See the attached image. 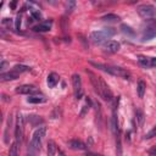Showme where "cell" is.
<instances>
[{
    "mask_svg": "<svg viewBox=\"0 0 156 156\" xmlns=\"http://www.w3.org/2000/svg\"><path fill=\"white\" fill-rule=\"evenodd\" d=\"M23 134H25V117L21 113L17 116V122H16V128H15V137L16 142L21 144L23 142Z\"/></svg>",
    "mask_w": 156,
    "mask_h": 156,
    "instance_id": "cell-4",
    "label": "cell"
},
{
    "mask_svg": "<svg viewBox=\"0 0 156 156\" xmlns=\"http://www.w3.org/2000/svg\"><path fill=\"white\" fill-rule=\"evenodd\" d=\"M31 68L28 67V66H25V65H16L14 67V71L16 73H23V72H27V71H30Z\"/></svg>",
    "mask_w": 156,
    "mask_h": 156,
    "instance_id": "cell-21",
    "label": "cell"
},
{
    "mask_svg": "<svg viewBox=\"0 0 156 156\" xmlns=\"http://www.w3.org/2000/svg\"><path fill=\"white\" fill-rule=\"evenodd\" d=\"M67 146L71 148L73 150H85L87 145L82 142V140H78V139H72V140H68L67 142Z\"/></svg>",
    "mask_w": 156,
    "mask_h": 156,
    "instance_id": "cell-9",
    "label": "cell"
},
{
    "mask_svg": "<svg viewBox=\"0 0 156 156\" xmlns=\"http://www.w3.org/2000/svg\"><path fill=\"white\" fill-rule=\"evenodd\" d=\"M76 8V1H68L66 4V14H71Z\"/></svg>",
    "mask_w": 156,
    "mask_h": 156,
    "instance_id": "cell-26",
    "label": "cell"
},
{
    "mask_svg": "<svg viewBox=\"0 0 156 156\" xmlns=\"http://www.w3.org/2000/svg\"><path fill=\"white\" fill-rule=\"evenodd\" d=\"M72 85H73V90H74V95L78 94L79 91H82V79H80L79 74H73L72 76Z\"/></svg>",
    "mask_w": 156,
    "mask_h": 156,
    "instance_id": "cell-7",
    "label": "cell"
},
{
    "mask_svg": "<svg viewBox=\"0 0 156 156\" xmlns=\"http://www.w3.org/2000/svg\"><path fill=\"white\" fill-rule=\"evenodd\" d=\"M87 156H104V155H100V154H87Z\"/></svg>",
    "mask_w": 156,
    "mask_h": 156,
    "instance_id": "cell-37",
    "label": "cell"
},
{
    "mask_svg": "<svg viewBox=\"0 0 156 156\" xmlns=\"http://www.w3.org/2000/svg\"><path fill=\"white\" fill-rule=\"evenodd\" d=\"M27 101L30 104H43L47 101V99L42 95H31L30 98H27Z\"/></svg>",
    "mask_w": 156,
    "mask_h": 156,
    "instance_id": "cell-15",
    "label": "cell"
},
{
    "mask_svg": "<svg viewBox=\"0 0 156 156\" xmlns=\"http://www.w3.org/2000/svg\"><path fill=\"white\" fill-rule=\"evenodd\" d=\"M156 38V28H149V30L143 34V40H150Z\"/></svg>",
    "mask_w": 156,
    "mask_h": 156,
    "instance_id": "cell-17",
    "label": "cell"
},
{
    "mask_svg": "<svg viewBox=\"0 0 156 156\" xmlns=\"http://www.w3.org/2000/svg\"><path fill=\"white\" fill-rule=\"evenodd\" d=\"M45 134H47V128L45 127H39L38 129H36V132L32 135L30 145H28V150H31L33 153H37L40 149V146H42V142L44 139Z\"/></svg>",
    "mask_w": 156,
    "mask_h": 156,
    "instance_id": "cell-1",
    "label": "cell"
},
{
    "mask_svg": "<svg viewBox=\"0 0 156 156\" xmlns=\"http://www.w3.org/2000/svg\"><path fill=\"white\" fill-rule=\"evenodd\" d=\"M93 66H95L96 68H100V70L105 71L112 76H117V77H122L124 79L129 78V72H127L126 70L121 67H116V66H106V65H101V63H95V62H90Z\"/></svg>",
    "mask_w": 156,
    "mask_h": 156,
    "instance_id": "cell-3",
    "label": "cell"
},
{
    "mask_svg": "<svg viewBox=\"0 0 156 156\" xmlns=\"http://www.w3.org/2000/svg\"><path fill=\"white\" fill-rule=\"evenodd\" d=\"M150 66H151V67H156V57H153V59L150 60Z\"/></svg>",
    "mask_w": 156,
    "mask_h": 156,
    "instance_id": "cell-33",
    "label": "cell"
},
{
    "mask_svg": "<svg viewBox=\"0 0 156 156\" xmlns=\"http://www.w3.org/2000/svg\"><path fill=\"white\" fill-rule=\"evenodd\" d=\"M61 25H62V30H63V32H66V31H67V26H66V19H65V17H62Z\"/></svg>",
    "mask_w": 156,
    "mask_h": 156,
    "instance_id": "cell-31",
    "label": "cell"
},
{
    "mask_svg": "<svg viewBox=\"0 0 156 156\" xmlns=\"http://www.w3.org/2000/svg\"><path fill=\"white\" fill-rule=\"evenodd\" d=\"M0 78H1L3 82H8V80H15L19 78V73H16L15 71L9 72V73H1L0 74Z\"/></svg>",
    "mask_w": 156,
    "mask_h": 156,
    "instance_id": "cell-13",
    "label": "cell"
},
{
    "mask_svg": "<svg viewBox=\"0 0 156 156\" xmlns=\"http://www.w3.org/2000/svg\"><path fill=\"white\" fill-rule=\"evenodd\" d=\"M34 155H36V153H33V151H31V150H28L27 156H34Z\"/></svg>",
    "mask_w": 156,
    "mask_h": 156,
    "instance_id": "cell-36",
    "label": "cell"
},
{
    "mask_svg": "<svg viewBox=\"0 0 156 156\" xmlns=\"http://www.w3.org/2000/svg\"><path fill=\"white\" fill-rule=\"evenodd\" d=\"M59 156H66V155H65V153H63L62 150H59Z\"/></svg>",
    "mask_w": 156,
    "mask_h": 156,
    "instance_id": "cell-38",
    "label": "cell"
},
{
    "mask_svg": "<svg viewBox=\"0 0 156 156\" xmlns=\"http://www.w3.org/2000/svg\"><path fill=\"white\" fill-rule=\"evenodd\" d=\"M11 126H12V116L11 115H9V117H8V123H6V128H5V133H4V142L5 144H9L10 140H9V131L11 128Z\"/></svg>",
    "mask_w": 156,
    "mask_h": 156,
    "instance_id": "cell-14",
    "label": "cell"
},
{
    "mask_svg": "<svg viewBox=\"0 0 156 156\" xmlns=\"http://www.w3.org/2000/svg\"><path fill=\"white\" fill-rule=\"evenodd\" d=\"M145 82H144L143 79H139V82H138V85H137V91H138V95L139 98H144V94H145Z\"/></svg>",
    "mask_w": 156,
    "mask_h": 156,
    "instance_id": "cell-16",
    "label": "cell"
},
{
    "mask_svg": "<svg viewBox=\"0 0 156 156\" xmlns=\"http://www.w3.org/2000/svg\"><path fill=\"white\" fill-rule=\"evenodd\" d=\"M51 23H53L51 21H47V22H43V23H39V25L33 27V31H36V32H48V31H50V28H51Z\"/></svg>",
    "mask_w": 156,
    "mask_h": 156,
    "instance_id": "cell-11",
    "label": "cell"
},
{
    "mask_svg": "<svg viewBox=\"0 0 156 156\" xmlns=\"http://www.w3.org/2000/svg\"><path fill=\"white\" fill-rule=\"evenodd\" d=\"M37 89L34 88L33 85H30V84H25V85H21V87H17L16 88V93L19 94H33L36 93Z\"/></svg>",
    "mask_w": 156,
    "mask_h": 156,
    "instance_id": "cell-10",
    "label": "cell"
},
{
    "mask_svg": "<svg viewBox=\"0 0 156 156\" xmlns=\"http://www.w3.org/2000/svg\"><path fill=\"white\" fill-rule=\"evenodd\" d=\"M135 118H137V122L139 127H143L144 124V113L142 110H137L135 111Z\"/></svg>",
    "mask_w": 156,
    "mask_h": 156,
    "instance_id": "cell-19",
    "label": "cell"
},
{
    "mask_svg": "<svg viewBox=\"0 0 156 156\" xmlns=\"http://www.w3.org/2000/svg\"><path fill=\"white\" fill-rule=\"evenodd\" d=\"M115 34H116V31H115L113 28H104V30H101V31L91 32L89 38L94 44H100L102 42H105L106 39L115 36Z\"/></svg>",
    "mask_w": 156,
    "mask_h": 156,
    "instance_id": "cell-2",
    "label": "cell"
},
{
    "mask_svg": "<svg viewBox=\"0 0 156 156\" xmlns=\"http://www.w3.org/2000/svg\"><path fill=\"white\" fill-rule=\"evenodd\" d=\"M149 153H150V155H156V146H155V148H153Z\"/></svg>",
    "mask_w": 156,
    "mask_h": 156,
    "instance_id": "cell-35",
    "label": "cell"
},
{
    "mask_svg": "<svg viewBox=\"0 0 156 156\" xmlns=\"http://www.w3.org/2000/svg\"><path fill=\"white\" fill-rule=\"evenodd\" d=\"M10 156H19V143L15 142L10 146Z\"/></svg>",
    "mask_w": 156,
    "mask_h": 156,
    "instance_id": "cell-25",
    "label": "cell"
},
{
    "mask_svg": "<svg viewBox=\"0 0 156 156\" xmlns=\"http://www.w3.org/2000/svg\"><path fill=\"white\" fill-rule=\"evenodd\" d=\"M59 80H60V77H59V74L53 72V73H50L49 76H48V85H49V88H54V87L59 83Z\"/></svg>",
    "mask_w": 156,
    "mask_h": 156,
    "instance_id": "cell-12",
    "label": "cell"
},
{
    "mask_svg": "<svg viewBox=\"0 0 156 156\" xmlns=\"http://www.w3.org/2000/svg\"><path fill=\"white\" fill-rule=\"evenodd\" d=\"M100 89H101V95H100L101 99H104L107 102H111L112 101V93H111V90H110L109 85L106 84V82L101 77H100Z\"/></svg>",
    "mask_w": 156,
    "mask_h": 156,
    "instance_id": "cell-6",
    "label": "cell"
},
{
    "mask_svg": "<svg viewBox=\"0 0 156 156\" xmlns=\"http://www.w3.org/2000/svg\"><path fill=\"white\" fill-rule=\"evenodd\" d=\"M20 26H21V15L19 14L17 15V19H16V23H15L16 30H20Z\"/></svg>",
    "mask_w": 156,
    "mask_h": 156,
    "instance_id": "cell-30",
    "label": "cell"
},
{
    "mask_svg": "<svg viewBox=\"0 0 156 156\" xmlns=\"http://www.w3.org/2000/svg\"><path fill=\"white\" fill-rule=\"evenodd\" d=\"M8 65H9V63H8L6 61H3L1 63H0V70H1V71H3V70H5V68L8 67Z\"/></svg>",
    "mask_w": 156,
    "mask_h": 156,
    "instance_id": "cell-32",
    "label": "cell"
},
{
    "mask_svg": "<svg viewBox=\"0 0 156 156\" xmlns=\"http://www.w3.org/2000/svg\"><path fill=\"white\" fill-rule=\"evenodd\" d=\"M137 11L139 14V16H142L143 19H151V17H154L156 15V9L153 5H149V4H144V5L138 6Z\"/></svg>",
    "mask_w": 156,
    "mask_h": 156,
    "instance_id": "cell-5",
    "label": "cell"
},
{
    "mask_svg": "<svg viewBox=\"0 0 156 156\" xmlns=\"http://www.w3.org/2000/svg\"><path fill=\"white\" fill-rule=\"evenodd\" d=\"M156 137V126L153 127V129L150 131L149 133H146V135H145V139H151V138Z\"/></svg>",
    "mask_w": 156,
    "mask_h": 156,
    "instance_id": "cell-29",
    "label": "cell"
},
{
    "mask_svg": "<svg viewBox=\"0 0 156 156\" xmlns=\"http://www.w3.org/2000/svg\"><path fill=\"white\" fill-rule=\"evenodd\" d=\"M139 62H140V65L144 66V67H149L150 66V61L146 59V57H144V56L139 57Z\"/></svg>",
    "mask_w": 156,
    "mask_h": 156,
    "instance_id": "cell-28",
    "label": "cell"
},
{
    "mask_svg": "<svg viewBox=\"0 0 156 156\" xmlns=\"http://www.w3.org/2000/svg\"><path fill=\"white\" fill-rule=\"evenodd\" d=\"M91 106V101H90V99L89 98H87L85 99V105L83 106V109H82V111H80V117H83L84 115L88 112V110H89V107Z\"/></svg>",
    "mask_w": 156,
    "mask_h": 156,
    "instance_id": "cell-24",
    "label": "cell"
},
{
    "mask_svg": "<svg viewBox=\"0 0 156 156\" xmlns=\"http://www.w3.org/2000/svg\"><path fill=\"white\" fill-rule=\"evenodd\" d=\"M31 15H32V19L34 20H42V14L37 10H31Z\"/></svg>",
    "mask_w": 156,
    "mask_h": 156,
    "instance_id": "cell-27",
    "label": "cell"
},
{
    "mask_svg": "<svg viewBox=\"0 0 156 156\" xmlns=\"http://www.w3.org/2000/svg\"><path fill=\"white\" fill-rule=\"evenodd\" d=\"M16 5H17V1H12V3L10 4V8L12 9V10H15L16 9Z\"/></svg>",
    "mask_w": 156,
    "mask_h": 156,
    "instance_id": "cell-34",
    "label": "cell"
},
{
    "mask_svg": "<svg viewBox=\"0 0 156 156\" xmlns=\"http://www.w3.org/2000/svg\"><path fill=\"white\" fill-rule=\"evenodd\" d=\"M28 122H30L32 126H37L39 123H42L43 120L40 118L39 116H28Z\"/></svg>",
    "mask_w": 156,
    "mask_h": 156,
    "instance_id": "cell-20",
    "label": "cell"
},
{
    "mask_svg": "<svg viewBox=\"0 0 156 156\" xmlns=\"http://www.w3.org/2000/svg\"><path fill=\"white\" fill-rule=\"evenodd\" d=\"M104 48H105V50L107 51V53L115 54L120 50V43L115 42V40H107V42L105 43V45H104Z\"/></svg>",
    "mask_w": 156,
    "mask_h": 156,
    "instance_id": "cell-8",
    "label": "cell"
},
{
    "mask_svg": "<svg viewBox=\"0 0 156 156\" xmlns=\"http://www.w3.org/2000/svg\"><path fill=\"white\" fill-rule=\"evenodd\" d=\"M102 20L107 21V22H115V21H118L120 17L117 15H115V14H107V15H105L102 17Z\"/></svg>",
    "mask_w": 156,
    "mask_h": 156,
    "instance_id": "cell-22",
    "label": "cell"
},
{
    "mask_svg": "<svg viewBox=\"0 0 156 156\" xmlns=\"http://www.w3.org/2000/svg\"><path fill=\"white\" fill-rule=\"evenodd\" d=\"M121 30H122L123 33L128 34V36H131V37H134L135 36V32L133 31L129 26H127V25H122V26H121Z\"/></svg>",
    "mask_w": 156,
    "mask_h": 156,
    "instance_id": "cell-23",
    "label": "cell"
},
{
    "mask_svg": "<svg viewBox=\"0 0 156 156\" xmlns=\"http://www.w3.org/2000/svg\"><path fill=\"white\" fill-rule=\"evenodd\" d=\"M57 151V148H56V144L54 140H49L48 142V156H55Z\"/></svg>",
    "mask_w": 156,
    "mask_h": 156,
    "instance_id": "cell-18",
    "label": "cell"
}]
</instances>
